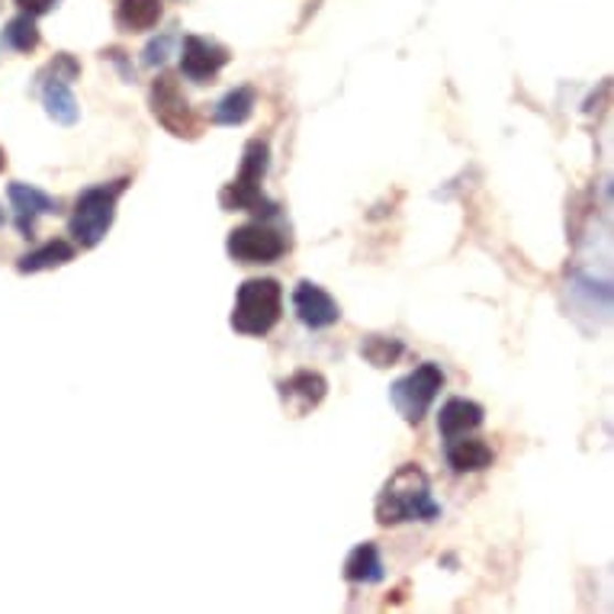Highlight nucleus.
I'll list each match as a JSON object with an SVG mask.
<instances>
[{"instance_id": "f257e3e1", "label": "nucleus", "mask_w": 614, "mask_h": 614, "mask_svg": "<svg viewBox=\"0 0 614 614\" xmlns=\"http://www.w3.org/2000/svg\"><path fill=\"white\" fill-rule=\"evenodd\" d=\"M441 505L431 496V480L419 463H402L377 496V521L384 528L406 521H438Z\"/></svg>"}, {"instance_id": "f03ea898", "label": "nucleus", "mask_w": 614, "mask_h": 614, "mask_svg": "<svg viewBox=\"0 0 614 614\" xmlns=\"http://www.w3.org/2000/svg\"><path fill=\"white\" fill-rule=\"evenodd\" d=\"M270 171V146L265 139H251L241 152V168L219 193V206L226 213H258L265 219H273L280 206L265 193V177Z\"/></svg>"}, {"instance_id": "7ed1b4c3", "label": "nucleus", "mask_w": 614, "mask_h": 614, "mask_svg": "<svg viewBox=\"0 0 614 614\" xmlns=\"http://www.w3.org/2000/svg\"><path fill=\"white\" fill-rule=\"evenodd\" d=\"M283 315V287L273 277H251L238 287L231 328L245 338H265Z\"/></svg>"}, {"instance_id": "20e7f679", "label": "nucleus", "mask_w": 614, "mask_h": 614, "mask_svg": "<svg viewBox=\"0 0 614 614\" xmlns=\"http://www.w3.org/2000/svg\"><path fill=\"white\" fill-rule=\"evenodd\" d=\"M126 187H129V177H119L110 184L87 187L77 196L72 219H68V231H72L77 248L90 251L107 238V231L114 229L116 206H119V196L126 193Z\"/></svg>"}, {"instance_id": "39448f33", "label": "nucleus", "mask_w": 614, "mask_h": 614, "mask_svg": "<svg viewBox=\"0 0 614 614\" xmlns=\"http://www.w3.org/2000/svg\"><path fill=\"white\" fill-rule=\"evenodd\" d=\"M149 107L158 126L171 132L174 139H196L203 132L200 116L193 114L191 100L181 90V80L174 75H158L149 87Z\"/></svg>"}, {"instance_id": "423d86ee", "label": "nucleus", "mask_w": 614, "mask_h": 614, "mask_svg": "<svg viewBox=\"0 0 614 614\" xmlns=\"http://www.w3.org/2000/svg\"><path fill=\"white\" fill-rule=\"evenodd\" d=\"M441 389H444V370L428 360V364H419L412 374L399 377L396 384L389 386V399H392L396 412L402 416V422L422 424Z\"/></svg>"}, {"instance_id": "0eeeda50", "label": "nucleus", "mask_w": 614, "mask_h": 614, "mask_svg": "<svg viewBox=\"0 0 614 614\" xmlns=\"http://www.w3.org/2000/svg\"><path fill=\"white\" fill-rule=\"evenodd\" d=\"M226 251L235 265H273L287 255V238L268 223H245L229 231Z\"/></svg>"}, {"instance_id": "6e6552de", "label": "nucleus", "mask_w": 614, "mask_h": 614, "mask_svg": "<svg viewBox=\"0 0 614 614\" xmlns=\"http://www.w3.org/2000/svg\"><path fill=\"white\" fill-rule=\"evenodd\" d=\"M229 49L206 36H184L181 42V75L193 84H213L229 65Z\"/></svg>"}, {"instance_id": "1a4fd4ad", "label": "nucleus", "mask_w": 614, "mask_h": 614, "mask_svg": "<svg viewBox=\"0 0 614 614\" xmlns=\"http://www.w3.org/2000/svg\"><path fill=\"white\" fill-rule=\"evenodd\" d=\"M293 312L312 332H322V328H332L342 322V306L335 303V297L312 280H303L293 290Z\"/></svg>"}, {"instance_id": "9d476101", "label": "nucleus", "mask_w": 614, "mask_h": 614, "mask_svg": "<svg viewBox=\"0 0 614 614\" xmlns=\"http://www.w3.org/2000/svg\"><path fill=\"white\" fill-rule=\"evenodd\" d=\"M7 200L13 206V223L17 231L23 238H33L36 235V219L39 216H49V213H58V200L49 196L45 191H39L33 184H23V181H13L7 187Z\"/></svg>"}, {"instance_id": "9b49d317", "label": "nucleus", "mask_w": 614, "mask_h": 614, "mask_svg": "<svg viewBox=\"0 0 614 614\" xmlns=\"http://www.w3.org/2000/svg\"><path fill=\"white\" fill-rule=\"evenodd\" d=\"M277 389H280V399L287 409H293L297 416H309L328 396V380L319 370H297L287 380H280Z\"/></svg>"}, {"instance_id": "f8f14e48", "label": "nucleus", "mask_w": 614, "mask_h": 614, "mask_svg": "<svg viewBox=\"0 0 614 614\" xmlns=\"http://www.w3.org/2000/svg\"><path fill=\"white\" fill-rule=\"evenodd\" d=\"M483 422H486V409L480 402H473V399H463V396L448 399L441 406V412H438V431H441L444 441L470 434V431H476Z\"/></svg>"}, {"instance_id": "ddd939ff", "label": "nucleus", "mask_w": 614, "mask_h": 614, "mask_svg": "<svg viewBox=\"0 0 614 614\" xmlns=\"http://www.w3.org/2000/svg\"><path fill=\"white\" fill-rule=\"evenodd\" d=\"M444 461L448 466L454 470V473H483V470H489L493 461H496V451L486 444V441H480V438H451L448 441V448H444Z\"/></svg>"}, {"instance_id": "4468645a", "label": "nucleus", "mask_w": 614, "mask_h": 614, "mask_svg": "<svg viewBox=\"0 0 614 614\" xmlns=\"http://www.w3.org/2000/svg\"><path fill=\"white\" fill-rule=\"evenodd\" d=\"M164 17V0H116V26L122 33H149Z\"/></svg>"}, {"instance_id": "2eb2a0df", "label": "nucleus", "mask_w": 614, "mask_h": 614, "mask_svg": "<svg viewBox=\"0 0 614 614\" xmlns=\"http://www.w3.org/2000/svg\"><path fill=\"white\" fill-rule=\"evenodd\" d=\"M75 255H77V245L65 241V238H52V241L39 245L36 251L23 255V258L17 261V270H20V273H42V270L65 268V265L75 261Z\"/></svg>"}, {"instance_id": "dca6fc26", "label": "nucleus", "mask_w": 614, "mask_h": 614, "mask_svg": "<svg viewBox=\"0 0 614 614\" xmlns=\"http://www.w3.org/2000/svg\"><path fill=\"white\" fill-rule=\"evenodd\" d=\"M42 104L49 119H55L58 126H75L80 119V107L68 80H55V77L42 80Z\"/></svg>"}, {"instance_id": "f3484780", "label": "nucleus", "mask_w": 614, "mask_h": 614, "mask_svg": "<svg viewBox=\"0 0 614 614\" xmlns=\"http://www.w3.org/2000/svg\"><path fill=\"white\" fill-rule=\"evenodd\" d=\"M345 579L347 582H357V585H370V582H380L384 579V560H380V550L377 543H357L345 560Z\"/></svg>"}, {"instance_id": "a211bd4d", "label": "nucleus", "mask_w": 614, "mask_h": 614, "mask_svg": "<svg viewBox=\"0 0 614 614\" xmlns=\"http://www.w3.org/2000/svg\"><path fill=\"white\" fill-rule=\"evenodd\" d=\"M255 107H258V94H255V87H235L229 90L219 104H216V110H213V122L216 126H241V122H248L251 116H255Z\"/></svg>"}, {"instance_id": "6ab92c4d", "label": "nucleus", "mask_w": 614, "mask_h": 614, "mask_svg": "<svg viewBox=\"0 0 614 614\" xmlns=\"http://www.w3.org/2000/svg\"><path fill=\"white\" fill-rule=\"evenodd\" d=\"M0 42H3L7 49L20 52V55L36 52L39 42H42V33H39V26H36V17H30V13L13 17V20L3 26V36H0Z\"/></svg>"}, {"instance_id": "aec40b11", "label": "nucleus", "mask_w": 614, "mask_h": 614, "mask_svg": "<svg viewBox=\"0 0 614 614\" xmlns=\"http://www.w3.org/2000/svg\"><path fill=\"white\" fill-rule=\"evenodd\" d=\"M360 354L374 364V367H392L402 354H406V345L399 338H386V335H370L364 338L360 345Z\"/></svg>"}, {"instance_id": "412c9836", "label": "nucleus", "mask_w": 614, "mask_h": 614, "mask_svg": "<svg viewBox=\"0 0 614 614\" xmlns=\"http://www.w3.org/2000/svg\"><path fill=\"white\" fill-rule=\"evenodd\" d=\"M77 75H80V62H77L72 52H58L42 72H39V80H49V77H55V80H77Z\"/></svg>"}, {"instance_id": "4be33fe9", "label": "nucleus", "mask_w": 614, "mask_h": 614, "mask_svg": "<svg viewBox=\"0 0 614 614\" xmlns=\"http://www.w3.org/2000/svg\"><path fill=\"white\" fill-rule=\"evenodd\" d=\"M168 49H171V36H161V39H154V42H149V49H146V65H164L168 62Z\"/></svg>"}, {"instance_id": "5701e85b", "label": "nucleus", "mask_w": 614, "mask_h": 614, "mask_svg": "<svg viewBox=\"0 0 614 614\" xmlns=\"http://www.w3.org/2000/svg\"><path fill=\"white\" fill-rule=\"evenodd\" d=\"M55 3H58V0H17V7H20L23 13H30V17H42V13H49Z\"/></svg>"}, {"instance_id": "b1692460", "label": "nucleus", "mask_w": 614, "mask_h": 614, "mask_svg": "<svg viewBox=\"0 0 614 614\" xmlns=\"http://www.w3.org/2000/svg\"><path fill=\"white\" fill-rule=\"evenodd\" d=\"M122 55H126L122 49H107V52H104V58H110V62H114L116 68L122 72V77H126V80H136V72L129 68V62H126Z\"/></svg>"}, {"instance_id": "393cba45", "label": "nucleus", "mask_w": 614, "mask_h": 614, "mask_svg": "<svg viewBox=\"0 0 614 614\" xmlns=\"http://www.w3.org/2000/svg\"><path fill=\"white\" fill-rule=\"evenodd\" d=\"M3 168H7V152L0 149V171H3Z\"/></svg>"}, {"instance_id": "a878e982", "label": "nucleus", "mask_w": 614, "mask_h": 614, "mask_svg": "<svg viewBox=\"0 0 614 614\" xmlns=\"http://www.w3.org/2000/svg\"><path fill=\"white\" fill-rule=\"evenodd\" d=\"M7 226V213H3V206H0V229Z\"/></svg>"}]
</instances>
